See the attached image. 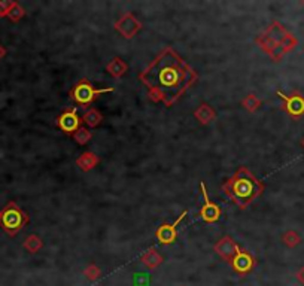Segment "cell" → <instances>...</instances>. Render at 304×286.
<instances>
[{"label": "cell", "mask_w": 304, "mask_h": 286, "mask_svg": "<svg viewBox=\"0 0 304 286\" xmlns=\"http://www.w3.org/2000/svg\"><path fill=\"white\" fill-rule=\"evenodd\" d=\"M263 190V182L246 167H240L227 184L222 185V191L242 209L250 204L257 197H260Z\"/></svg>", "instance_id": "obj_1"}, {"label": "cell", "mask_w": 304, "mask_h": 286, "mask_svg": "<svg viewBox=\"0 0 304 286\" xmlns=\"http://www.w3.org/2000/svg\"><path fill=\"white\" fill-rule=\"evenodd\" d=\"M27 222H29V215L24 210L19 209L15 201H9L6 207L2 210L0 227L9 236H17Z\"/></svg>", "instance_id": "obj_2"}, {"label": "cell", "mask_w": 304, "mask_h": 286, "mask_svg": "<svg viewBox=\"0 0 304 286\" xmlns=\"http://www.w3.org/2000/svg\"><path fill=\"white\" fill-rule=\"evenodd\" d=\"M114 88L112 87H108V88H100L97 90L93 87V84L88 81V79H81L75 87L72 88L70 95L72 98L75 100L78 105H82V106H88L90 103H93L98 95L106 94V93H112Z\"/></svg>", "instance_id": "obj_3"}, {"label": "cell", "mask_w": 304, "mask_h": 286, "mask_svg": "<svg viewBox=\"0 0 304 286\" xmlns=\"http://www.w3.org/2000/svg\"><path fill=\"white\" fill-rule=\"evenodd\" d=\"M142 29V22L134 17L132 12L124 14L121 18L115 22V30L125 39L134 38Z\"/></svg>", "instance_id": "obj_4"}, {"label": "cell", "mask_w": 304, "mask_h": 286, "mask_svg": "<svg viewBox=\"0 0 304 286\" xmlns=\"http://www.w3.org/2000/svg\"><path fill=\"white\" fill-rule=\"evenodd\" d=\"M200 190H201V195H203V200H205V204L200 209V216H201V219L205 222L213 224V222H216L221 218V209H219L218 204H215L213 201H210L208 191H206V185L203 182L200 184Z\"/></svg>", "instance_id": "obj_5"}, {"label": "cell", "mask_w": 304, "mask_h": 286, "mask_svg": "<svg viewBox=\"0 0 304 286\" xmlns=\"http://www.w3.org/2000/svg\"><path fill=\"white\" fill-rule=\"evenodd\" d=\"M185 215H187V210L182 212V215L173 224H163L161 227H158V229L155 231V237L158 239L160 243H163V245H171L178 239V225L184 221Z\"/></svg>", "instance_id": "obj_6"}, {"label": "cell", "mask_w": 304, "mask_h": 286, "mask_svg": "<svg viewBox=\"0 0 304 286\" xmlns=\"http://www.w3.org/2000/svg\"><path fill=\"white\" fill-rule=\"evenodd\" d=\"M215 252H216L222 259H225L228 263H233L234 256L240 252V248H239V245H237L230 236H225V237L219 239V240L215 243Z\"/></svg>", "instance_id": "obj_7"}, {"label": "cell", "mask_w": 304, "mask_h": 286, "mask_svg": "<svg viewBox=\"0 0 304 286\" xmlns=\"http://www.w3.org/2000/svg\"><path fill=\"white\" fill-rule=\"evenodd\" d=\"M57 124L63 133L73 134L81 127V118L76 114V109H69L58 118Z\"/></svg>", "instance_id": "obj_8"}, {"label": "cell", "mask_w": 304, "mask_h": 286, "mask_svg": "<svg viewBox=\"0 0 304 286\" xmlns=\"http://www.w3.org/2000/svg\"><path fill=\"white\" fill-rule=\"evenodd\" d=\"M277 95L285 101L286 112L291 116L297 118L304 114V97H301L300 94L286 95L282 91H277Z\"/></svg>", "instance_id": "obj_9"}, {"label": "cell", "mask_w": 304, "mask_h": 286, "mask_svg": "<svg viewBox=\"0 0 304 286\" xmlns=\"http://www.w3.org/2000/svg\"><path fill=\"white\" fill-rule=\"evenodd\" d=\"M233 267L234 270L237 271V273H240V274H246L249 273L252 267H254V264H255V261H254V258H252V255L246 252V250H240L236 256H234V259H233Z\"/></svg>", "instance_id": "obj_10"}, {"label": "cell", "mask_w": 304, "mask_h": 286, "mask_svg": "<svg viewBox=\"0 0 304 286\" xmlns=\"http://www.w3.org/2000/svg\"><path fill=\"white\" fill-rule=\"evenodd\" d=\"M194 116H195V119H197L200 124L206 125V124H209V122H212V121L216 118V111L210 106L209 103H201V105L194 111Z\"/></svg>", "instance_id": "obj_11"}, {"label": "cell", "mask_w": 304, "mask_h": 286, "mask_svg": "<svg viewBox=\"0 0 304 286\" xmlns=\"http://www.w3.org/2000/svg\"><path fill=\"white\" fill-rule=\"evenodd\" d=\"M98 163H100L98 155L91 152V151L84 152L78 160H76V166H78L82 172H90V170H93Z\"/></svg>", "instance_id": "obj_12"}, {"label": "cell", "mask_w": 304, "mask_h": 286, "mask_svg": "<svg viewBox=\"0 0 304 286\" xmlns=\"http://www.w3.org/2000/svg\"><path fill=\"white\" fill-rule=\"evenodd\" d=\"M127 70H129V66L121 57L112 58V61L106 66V72L112 77L124 76Z\"/></svg>", "instance_id": "obj_13"}, {"label": "cell", "mask_w": 304, "mask_h": 286, "mask_svg": "<svg viewBox=\"0 0 304 286\" xmlns=\"http://www.w3.org/2000/svg\"><path fill=\"white\" fill-rule=\"evenodd\" d=\"M22 248L26 249L27 252L30 253H38L40 249L43 248V242L42 239L39 237L38 234H30L26 237L24 243H22Z\"/></svg>", "instance_id": "obj_14"}, {"label": "cell", "mask_w": 304, "mask_h": 286, "mask_svg": "<svg viewBox=\"0 0 304 286\" xmlns=\"http://www.w3.org/2000/svg\"><path fill=\"white\" fill-rule=\"evenodd\" d=\"M142 263L146 266L148 268H155L158 267L163 261V256L157 252V249H149L146 253L142 255Z\"/></svg>", "instance_id": "obj_15"}, {"label": "cell", "mask_w": 304, "mask_h": 286, "mask_svg": "<svg viewBox=\"0 0 304 286\" xmlns=\"http://www.w3.org/2000/svg\"><path fill=\"white\" fill-rule=\"evenodd\" d=\"M82 121H84L90 128H94V127H97V125L103 121V115L100 114L97 109H88L85 114L82 115Z\"/></svg>", "instance_id": "obj_16"}, {"label": "cell", "mask_w": 304, "mask_h": 286, "mask_svg": "<svg viewBox=\"0 0 304 286\" xmlns=\"http://www.w3.org/2000/svg\"><path fill=\"white\" fill-rule=\"evenodd\" d=\"M255 42H257V45L261 48V51H264L266 54L268 56H271L273 54V51L277 48V45L271 40V39L267 36L266 33H263V35H258L257 39H255Z\"/></svg>", "instance_id": "obj_17"}, {"label": "cell", "mask_w": 304, "mask_h": 286, "mask_svg": "<svg viewBox=\"0 0 304 286\" xmlns=\"http://www.w3.org/2000/svg\"><path fill=\"white\" fill-rule=\"evenodd\" d=\"M282 242L285 243L288 248H295V246H298L301 243V236L297 231H294V229H288L282 236Z\"/></svg>", "instance_id": "obj_18"}, {"label": "cell", "mask_w": 304, "mask_h": 286, "mask_svg": "<svg viewBox=\"0 0 304 286\" xmlns=\"http://www.w3.org/2000/svg\"><path fill=\"white\" fill-rule=\"evenodd\" d=\"M242 106L246 109L247 112H250V114H254V112H257L258 109H260V106H261V100L257 97L255 94H247L243 100H242Z\"/></svg>", "instance_id": "obj_19"}, {"label": "cell", "mask_w": 304, "mask_h": 286, "mask_svg": "<svg viewBox=\"0 0 304 286\" xmlns=\"http://www.w3.org/2000/svg\"><path fill=\"white\" fill-rule=\"evenodd\" d=\"M72 137H73V140L78 145H87L93 139V133L88 128H85V127H79L75 133L72 134Z\"/></svg>", "instance_id": "obj_20"}, {"label": "cell", "mask_w": 304, "mask_h": 286, "mask_svg": "<svg viewBox=\"0 0 304 286\" xmlns=\"http://www.w3.org/2000/svg\"><path fill=\"white\" fill-rule=\"evenodd\" d=\"M297 43H298V40H297V38L295 36H292L291 33H288L285 38H284V40L279 43V48L284 51V53H289V51H292L295 46H297Z\"/></svg>", "instance_id": "obj_21"}, {"label": "cell", "mask_w": 304, "mask_h": 286, "mask_svg": "<svg viewBox=\"0 0 304 286\" xmlns=\"http://www.w3.org/2000/svg\"><path fill=\"white\" fill-rule=\"evenodd\" d=\"M24 15H26V11H24V8L19 5L18 2H15V5L12 6V9H11V12H9L8 18L11 19L12 22H18L19 19L22 18Z\"/></svg>", "instance_id": "obj_22"}, {"label": "cell", "mask_w": 304, "mask_h": 286, "mask_svg": "<svg viewBox=\"0 0 304 286\" xmlns=\"http://www.w3.org/2000/svg\"><path fill=\"white\" fill-rule=\"evenodd\" d=\"M14 5H15V2H12V0H0V18L8 17Z\"/></svg>", "instance_id": "obj_23"}, {"label": "cell", "mask_w": 304, "mask_h": 286, "mask_svg": "<svg viewBox=\"0 0 304 286\" xmlns=\"http://www.w3.org/2000/svg\"><path fill=\"white\" fill-rule=\"evenodd\" d=\"M85 276H87L90 280H95V279L100 276V268L97 267L95 264L88 266V267H87V270H85Z\"/></svg>", "instance_id": "obj_24"}, {"label": "cell", "mask_w": 304, "mask_h": 286, "mask_svg": "<svg viewBox=\"0 0 304 286\" xmlns=\"http://www.w3.org/2000/svg\"><path fill=\"white\" fill-rule=\"evenodd\" d=\"M6 54H8V51H6V48L0 43V61L3 60V58L6 57Z\"/></svg>", "instance_id": "obj_25"}, {"label": "cell", "mask_w": 304, "mask_h": 286, "mask_svg": "<svg viewBox=\"0 0 304 286\" xmlns=\"http://www.w3.org/2000/svg\"><path fill=\"white\" fill-rule=\"evenodd\" d=\"M298 279H300V280L304 283V268L303 270H300V273H298Z\"/></svg>", "instance_id": "obj_26"}, {"label": "cell", "mask_w": 304, "mask_h": 286, "mask_svg": "<svg viewBox=\"0 0 304 286\" xmlns=\"http://www.w3.org/2000/svg\"><path fill=\"white\" fill-rule=\"evenodd\" d=\"M0 222H2V210H0Z\"/></svg>", "instance_id": "obj_27"}, {"label": "cell", "mask_w": 304, "mask_h": 286, "mask_svg": "<svg viewBox=\"0 0 304 286\" xmlns=\"http://www.w3.org/2000/svg\"><path fill=\"white\" fill-rule=\"evenodd\" d=\"M303 146H304V139H303Z\"/></svg>", "instance_id": "obj_28"}]
</instances>
